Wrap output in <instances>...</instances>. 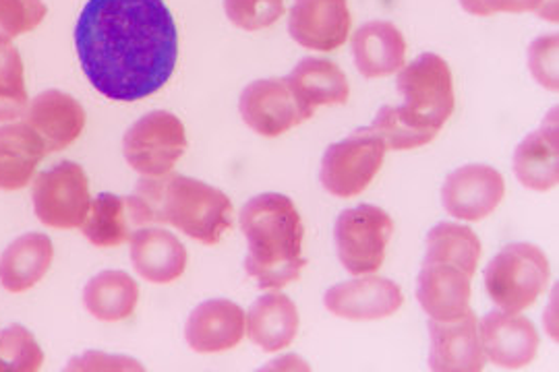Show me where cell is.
<instances>
[{
  "instance_id": "cell-13",
  "label": "cell",
  "mask_w": 559,
  "mask_h": 372,
  "mask_svg": "<svg viewBox=\"0 0 559 372\" xmlns=\"http://www.w3.org/2000/svg\"><path fill=\"white\" fill-rule=\"evenodd\" d=\"M479 337L485 358L508 371L531 364L539 352L537 327L520 313L485 314L479 323Z\"/></svg>"
},
{
  "instance_id": "cell-35",
  "label": "cell",
  "mask_w": 559,
  "mask_h": 372,
  "mask_svg": "<svg viewBox=\"0 0 559 372\" xmlns=\"http://www.w3.org/2000/svg\"><path fill=\"white\" fill-rule=\"evenodd\" d=\"M528 64L535 79L543 87L558 89V36H543L535 39L528 52Z\"/></svg>"
},
{
  "instance_id": "cell-20",
  "label": "cell",
  "mask_w": 559,
  "mask_h": 372,
  "mask_svg": "<svg viewBox=\"0 0 559 372\" xmlns=\"http://www.w3.org/2000/svg\"><path fill=\"white\" fill-rule=\"evenodd\" d=\"M135 272L150 284H173L187 269V249L162 228H140L129 238Z\"/></svg>"
},
{
  "instance_id": "cell-16",
  "label": "cell",
  "mask_w": 559,
  "mask_h": 372,
  "mask_svg": "<svg viewBox=\"0 0 559 372\" xmlns=\"http://www.w3.org/2000/svg\"><path fill=\"white\" fill-rule=\"evenodd\" d=\"M473 275L445 261H425L417 279L420 309L433 321H456L471 309Z\"/></svg>"
},
{
  "instance_id": "cell-14",
  "label": "cell",
  "mask_w": 559,
  "mask_h": 372,
  "mask_svg": "<svg viewBox=\"0 0 559 372\" xmlns=\"http://www.w3.org/2000/svg\"><path fill=\"white\" fill-rule=\"evenodd\" d=\"M350 9L346 0H295L288 15V34L307 50L332 52L350 34Z\"/></svg>"
},
{
  "instance_id": "cell-29",
  "label": "cell",
  "mask_w": 559,
  "mask_h": 372,
  "mask_svg": "<svg viewBox=\"0 0 559 372\" xmlns=\"http://www.w3.org/2000/svg\"><path fill=\"white\" fill-rule=\"evenodd\" d=\"M27 87L20 50L11 44H0V122H9L25 115Z\"/></svg>"
},
{
  "instance_id": "cell-31",
  "label": "cell",
  "mask_w": 559,
  "mask_h": 372,
  "mask_svg": "<svg viewBox=\"0 0 559 372\" xmlns=\"http://www.w3.org/2000/svg\"><path fill=\"white\" fill-rule=\"evenodd\" d=\"M46 13L44 0H0V44L34 32Z\"/></svg>"
},
{
  "instance_id": "cell-10",
  "label": "cell",
  "mask_w": 559,
  "mask_h": 372,
  "mask_svg": "<svg viewBox=\"0 0 559 372\" xmlns=\"http://www.w3.org/2000/svg\"><path fill=\"white\" fill-rule=\"evenodd\" d=\"M239 112L253 133L270 139L280 137L309 120L286 79H258L249 83L240 94Z\"/></svg>"
},
{
  "instance_id": "cell-21",
  "label": "cell",
  "mask_w": 559,
  "mask_h": 372,
  "mask_svg": "<svg viewBox=\"0 0 559 372\" xmlns=\"http://www.w3.org/2000/svg\"><path fill=\"white\" fill-rule=\"evenodd\" d=\"M286 83L307 118L313 117L316 108L342 106L350 96L348 79L332 60L307 57L290 71Z\"/></svg>"
},
{
  "instance_id": "cell-18",
  "label": "cell",
  "mask_w": 559,
  "mask_h": 372,
  "mask_svg": "<svg viewBox=\"0 0 559 372\" xmlns=\"http://www.w3.org/2000/svg\"><path fill=\"white\" fill-rule=\"evenodd\" d=\"M242 337L245 311L226 298L201 302L185 325V339L193 352H226L237 348Z\"/></svg>"
},
{
  "instance_id": "cell-25",
  "label": "cell",
  "mask_w": 559,
  "mask_h": 372,
  "mask_svg": "<svg viewBox=\"0 0 559 372\" xmlns=\"http://www.w3.org/2000/svg\"><path fill=\"white\" fill-rule=\"evenodd\" d=\"M44 156V141L25 122L0 127V191L25 189Z\"/></svg>"
},
{
  "instance_id": "cell-3",
  "label": "cell",
  "mask_w": 559,
  "mask_h": 372,
  "mask_svg": "<svg viewBox=\"0 0 559 372\" xmlns=\"http://www.w3.org/2000/svg\"><path fill=\"white\" fill-rule=\"evenodd\" d=\"M131 203L141 228L168 224L207 247L218 244L233 226V201L198 178L173 172L143 177Z\"/></svg>"
},
{
  "instance_id": "cell-15",
  "label": "cell",
  "mask_w": 559,
  "mask_h": 372,
  "mask_svg": "<svg viewBox=\"0 0 559 372\" xmlns=\"http://www.w3.org/2000/svg\"><path fill=\"white\" fill-rule=\"evenodd\" d=\"M429 369L436 372H479L485 369L479 319L473 311L456 321L429 319Z\"/></svg>"
},
{
  "instance_id": "cell-28",
  "label": "cell",
  "mask_w": 559,
  "mask_h": 372,
  "mask_svg": "<svg viewBox=\"0 0 559 372\" xmlns=\"http://www.w3.org/2000/svg\"><path fill=\"white\" fill-rule=\"evenodd\" d=\"M425 261H445L475 275L480 259V240L468 226L441 221L427 235Z\"/></svg>"
},
{
  "instance_id": "cell-24",
  "label": "cell",
  "mask_w": 559,
  "mask_h": 372,
  "mask_svg": "<svg viewBox=\"0 0 559 372\" xmlns=\"http://www.w3.org/2000/svg\"><path fill=\"white\" fill-rule=\"evenodd\" d=\"M55 261L50 238L29 232L13 240L0 256V284L7 292L21 295L40 284Z\"/></svg>"
},
{
  "instance_id": "cell-22",
  "label": "cell",
  "mask_w": 559,
  "mask_h": 372,
  "mask_svg": "<svg viewBox=\"0 0 559 372\" xmlns=\"http://www.w3.org/2000/svg\"><path fill=\"white\" fill-rule=\"evenodd\" d=\"M353 55L362 77H388L404 67L406 39L394 23L369 21L353 38Z\"/></svg>"
},
{
  "instance_id": "cell-17",
  "label": "cell",
  "mask_w": 559,
  "mask_h": 372,
  "mask_svg": "<svg viewBox=\"0 0 559 372\" xmlns=\"http://www.w3.org/2000/svg\"><path fill=\"white\" fill-rule=\"evenodd\" d=\"M85 110L78 99L59 89L41 92L25 110V124L44 141L46 154L67 149L85 129Z\"/></svg>"
},
{
  "instance_id": "cell-4",
  "label": "cell",
  "mask_w": 559,
  "mask_h": 372,
  "mask_svg": "<svg viewBox=\"0 0 559 372\" xmlns=\"http://www.w3.org/2000/svg\"><path fill=\"white\" fill-rule=\"evenodd\" d=\"M396 89L404 99L394 108L396 117L423 135L438 137L456 106L450 64L433 52H425L400 69Z\"/></svg>"
},
{
  "instance_id": "cell-23",
  "label": "cell",
  "mask_w": 559,
  "mask_h": 372,
  "mask_svg": "<svg viewBox=\"0 0 559 372\" xmlns=\"http://www.w3.org/2000/svg\"><path fill=\"white\" fill-rule=\"evenodd\" d=\"M299 332V309L288 296L263 295L245 313V334L263 352L288 348Z\"/></svg>"
},
{
  "instance_id": "cell-5",
  "label": "cell",
  "mask_w": 559,
  "mask_h": 372,
  "mask_svg": "<svg viewBox=\"0 0 559 372\" xmlns=\"http://www.w3.org/2000/svg\"><path fill=\"white\" fill-rule=\"evenodd\" d=\"M549 275V261L539 247L514 242L485 267V290L500 311L522 313L547 290Z\"/></svg>"
},
{
  "instance_id": "cell-36",
  "label": "cell",
  "mask_w": 559,
  "mask_h": 372,
  "mask_svg": "<svg viewBox=\"0 0 559 372\" xmlns=\"http://www.w3.org/2000/svg\"><path fill=\"white\" fill-rule=\"evenodd\" d=\"M143 371L138 360L124 356H106V353L87 352L73 358L64 371Z\"/></svg>"
},
{
  "instance_id": "cell-7",
  "label": "cell",
  "mask_w": 559,
  "mask_h": 372,
  "mask_svg": "<svg viewBox=\"0 0 559 372\" xmlns=\"http://www.w3.org/2000/svg\"><path fill=\"white\" fill-rule=\"evenodd\" d=\"M394 219L376 205H359L340 214L334 242L342 267L350 275L376 274L385 261Z\"/></svg>"
},
{
  "instance_id": "cell-27",
  "label": "cell",
  "mask_w": 559,
  "mask_h": 372,
  "mask_svg": "<svg viewBox=\"0 0 559 372\" xmlns=\"http://www.w3.org/2000/svg\"><path fill=\"white\" fill-rule=\"evenodd\" d=\"M140 302L138 281L124 272H102L83 290L87 313L104 323L124 321L135 313Z\"/></svg>"
},
{
  "instance_id": "cell-19",
  "label": "cell",
  "mask_w": 559,
  "mask_h": 372,
  "mask_svg": "<svg viewBox=\"0 0 559 372\" xmlns=\"http://www.w3.org/2000/svg\"><path fill=\"white\" fill-rule=\"evenodd\" d=\"M558 108L514 152V175L531 191H551L559 180Z\"/></svg>"
},
{
  "instance_id": "cell-11",
  "label": "cell",
  "mask_w": 559,
  "mask_h": 372,
  "mask_svg": "<svg viewBox=\"0 0 559 372\" xmlns=\"http://www.w3.org/2000/svg\"><path fill=\"white\" fill-rule=\"evenodd\" d=\"M503 195L506 182L496 168L468 164L445 178L441 203L448 216L464 221H480L500 207Z\"/></svg>"
},
{
  "instance_id": "cell-34",
  "label": "cell",
  "mask_w": 559,
  "mask_h": 372,
  "mask_svg": "<svg viewBox=\"0 0 559 372\" xmlns=\"http://www.w3.org/2000/svg\"><path fill=\"white\" fill-rule=\"evenodd\" d=\"M371 131L378 133L388 152L394 149V152H406V149H417L423 147L427 143H431L433 137L429 135H423L419 131L406 127L399 117H396V110L394 106H383L376 120L371 122Z\"/></svg>"
},
{
  "instance_id": "cell-1",
  "label": "cell",
  "mask_w": 559,
  "mask_h": 372,
  "mask_svg": "<svg viewBox=\"0 0 559 372\" xmlns=\"http://www.w3.org/2000/svg\"><path fill=\"white\" fill-rule=\"evenodd\" d=\"M75 48L96 92L138 101L173 77L179 32L164 0H87L75 25Z\"/></svg>"
},
{
  "instance_id": "cell-30",
  "label": "cell",
  "mask_w": 559,
  "mask_h": 372,
  "mask_svg": "<svg viewBox=\"0 0 559 372\" xmlns=\"http://www.w3.org/2000/svg\"><path fill=\"white\" fill-rule=\"evenodd\" d=\"M44 364V352L32 332L11 325L0 332V372H36Z\"/></svg>"
},
{
  "instance_id": "cell-12",
  "label": "cell",
  "mask_w": 559,
  "mask_h": 372,
  "mask_svg": "<svg viewBox=\"0 0 559 372\" xmlns=\"http://www.w3.org/2000/svg\"><path fill=\"white\" fill-rule=\"evenodd\" d=\"M323 304L330 313L346 321H380L399 313L404 296L399 284L378 275H357V279L332 286Z\"/></svg>"
},
{
  "instance_id": "cell-2",
  "label": "cell",
  "mask_w": 559,
  "mask_h": 372,
  "mask_svg": "<svg viewBox=\"0 0 559 372\" xmlns=\"http://www.w3.org/2000/svg\"><path fill=\"white\" fill-rule=\"evenodd\" d=\"M239 219L247 240L245 272L261 290H280L299 279L307 265L305 228L293 199L280 193L253 196L242 205Z\"/></svg>"
},
{
  "instance_id": "cell-33",
  "label": "cell",
  "mask_w": 559,
  "mask_h": 372,
  "mask_svg": "<svg viewBox=\"0 0 559 372\" xmlns=\"http://www.w3.org/2000/svg\"><path fill=\"white\" fill-rule=\"evenodd\" d=\"M462 9L477 17L496 13H537L540 20L558 21V0H460Z\"/></svg>"
},
{
  "instance_id": "cell-26",
  "label": "cell",
  "mask_w": 559,
  "mask_h": 372,
  "mask_svg": "<svg viewBox=\"0 0 559 372\" xmlns=\"http://www.w3.org/2000/svg\"><path fill=\"white\" fill-rule=\"evenodd\" d=\"M140 228L131 196L102 193L92 201L81 232L98 249H115L127 242Z\"/></svg>"
},
{
  "instance_id": "cell-32",
  "label": "cell",
  "mask_w": 559,
  "mask_h": 372,
  "mask_svg": "<svg viewBox=\"0 0 559 372\" xmlns=\"http://www.w3.org/2000/svg\"><path fill=\"white\" fill-rule=\"evenodd\" d=\"M226 17L247 32L274 25L284 13V0H224Z\"/></svg>"
},
{
  "instance_id": "cell-6",
  "label": "cell",
  "mask_w": 559,
  "mask_h": 372,
  "mask_svg": "<svg viewBox=\"0 0 559 372\" xmlns=\"http://www.w3.org/2000/svg\"><path fill=\"white\" fill-rule=\"evenodd\" d=\"M385 154L383 139L371 127L357 129L325 149L320 170L323 189L338 199L360 195L378 177Z\"/></svg>"
},
{
  "instance_id": "cell-9",
  "label": "cell",
  "mask_w": 559,
  "mask_h": 372,
  "mask_svg": "<svg viewBox=\"0 0 559 372\" xmlns=\"http://www.w3.org/2000/svg\"><path fill=\"white\" fill-rule=\"evenodd\" d=\"M185 149V127L166 110H154L141 117L122 139L124 159L141 177H164L173 172Z\"/></svg>"
},
{
  "instance_id": "cell-8",
  "label": "cell",
  "mask_w": 559,
  "mask_h": 372,
  "mask_svg": "<svg viewBox=\"0 0 559 372\" xmlns=\"http://www.w3.org/2000/svg\"><path fill=\"white\" fill-rule=\"evenodd\" d=\"M32 199L38 219L55 230L81 228L92 207L87 175L75 161H59L38 175Z\"/></svg>"
}]
</instances>
